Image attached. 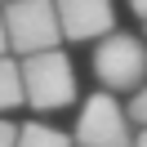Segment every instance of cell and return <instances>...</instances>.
Wrapping results in <instances>:
<instances>
[{"instance_id": "obj_14", "label": "cell", "mask_w": 147, "mask_h": 147, "mask_svg": "<svg viewBox=\"0 0 147 147\" xmlns=\"http://www.w3.org/2000/svg\"><path fill=\"white\" fill-rule=\"evenodd\" d=\"M143 45H147V27H143Z\"/></svg>"}, {"instance_id": "obj_10", "label": "cell", "mask_w": 147, "mask_h": 147, "mask_svg": "<svg viewBox=\"0 0 147 147\" xmlns=\"http://www.w3.org/2000/svg\"><path fill=\"white\" fill-rule=\"evenodd\" d=\"M0 58H13L9 54V40H5V18H0Z\"/></svg>"}, {"instance_id": "obj_8", "label": "cell", "mask_w": 147, "mask_h": 147, "mask_svg": "<svg viewBox=\"0 0 147 147\" xmlns=\"http://www.w3.org/2000/svg\"><path fill=\"white\" fill-rule=\"evenodd\" d=\"M129 125H138V129H147V85H143V89H138L134 94V98H129Z\"/></svg>"}, {"instance_id": "obj_4", "label": "cell", "mask_w": 147, "mask_h": 147, "mask_svg": "<svg viewBox=\"0 0 147 147\" xmlns=\"http://www.w3.org/2000/svg\"><path fill=\"white\" fill-rule=\"evenodd\" d=\"M71 147H134V125H129L125 102L102 94V89H94L80 102Z\"/></svg>"}, {"instance_id": "obj_1", "label": "cell", "mask_w": 147, "mask_h": 147, "mask_svg": "<svg viewBox=\"0 0 147 147\" xmlns=\"http://www.w3.org/2000/svg\"><path fill=\"white\" fill-rule=\"evenodd\" d=\"M94 80L111 98H120V94L134 98L147 85V45H143V36H134V31L102 36L94 45Z\"/></svg>"}, {"instance_id": "obj_12", "label": "cell", "mask_w": 147, "mask_h": 147, "mask_svg": "<svg viewBox=\"0 0 147 147\" xmlns=\"http://www.w3.org/2000/svg\"><path fill=\"white\" fill-rule=\"evenodd\" d=\"M134 147H147V129H138V134H134Z\"/></svg>"}, {"instance_id": "obj_9", "label": "cell", "mask_w": 147, "mask_h": 147, "mask_svg": "<svg viewBox=\"0 0 147 147\" xmlns=\"http://www.w3.org/2000/svg\"><path fill=\"white\" fill-rule=\"evenodd\" d=\"M0 147H18V125L0 116Z\"/></svg>"}, {"instance_id": "obj_6", "label": "cell", "mask_w": 147, "mask_h": 147, "mask_svg": "<svg viewBox=\"0 0 147 147\" xmlns=\"http://www.w3.org/2000/svg\"><path fill=\"white\" fill-rule=\"evenodd\" d=\"M18 147H71V134L45 125V120H27L18 125Z\"/></svg>"}, {"instance_id": "obj_2", "label": "cell", "mask_w": 147, "mask_h": 147, "mask_svg": "<svg viewBox=\"0 0 147 147\" xmlns=\"http://www.w3.org/2000/svg\"><path fill=\"white\" fill-rule=\"evenodd\" d=\"M22 71V102L36 111H63L80 98V85H76V67L63 49H49V54H31L18 58Z\"/></svg>"}, {"instance_id": "obj_11", "label": "cell", "mask_w": 147, "mask_h": 147, "mask_svg": "<svg viewBox=\"0 0 147 147\" xmlns=\"http://www.w3.org/2000/svg\"><path fill=\"white\" fill-rule=\"evenodd\" d=\"M129 9H134V13H138V18H143V22H147V0H129Z\"/></svg>"}, {"instance_id": "obj_3", "label": "cell", "mask_w": 147, "mask_h": 147, "mask_svg": "<svg viewBox=\"0 0 147 147\" xmlns=\"http://www.w3.org/2000/svg\"><path fill=\"white\" fill-rule=\"evenodd\" d=\"M0 18H5L9 54L31 58V54L63 49V31H58L54 0H18V5H0Z\"/></svg>"}, {"instance_id": "obj_7", "label": "cell", "mask_w": 147, "mask_h": 147, "mask_svg": "<svg viewBox=\"0 0 147 147\" xmlns=\"http://www.w3.org/2000/svg\"><path fill=\"white\" fill-rule=\"evenodd\" d=\"M13 107H22V71L18 58H0V116Z\"/></svg>"}, {"instance_id": "obj_5", "label": "cell", "mask_w": 147, "mask_h": 147, "mask_svg": "<svg viewBox=\"0 0 147 147\" xmlns=\"http://www.w3.org/2000/svg\"><path fill=\"white\" fill-rule=\"evenodd\" d=\"M54 13H58V31L63 40H94L98 45L102 36L116 31V0H54Z\"/></svg>"}, {"instance_id": "obj_13", "label": "cell", "mask_w": 147, "mask_h": 147, "mask_svg": "<svg viewBox=\"0 0 147 147\" xmlns=\"http://www.w3.org/2000/svg\"><path fill=\"white\" fill-rule=\"evenodd\" d=\"M0 5H18V0H0Z\"/></svg>"}]
</instances>
